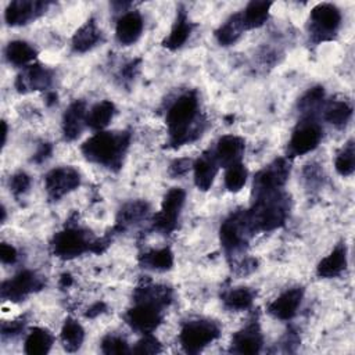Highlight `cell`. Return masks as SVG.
<instances>
[{
	"label": "cell",
	"instance_id": "obj_42",
	"mask_svg": "<svg viewBox=\"0 0 355 355\" xmlns=\"http://www.w3.org/2000/svg\"><path fill=\"white\" fill-rule=\"evenodd\" d=\"M187 169H189V159H176L171 165V173L173 176H180L186 173Z\"/></svg>",
	"mask_w": 355,
	"mask_h": 355
},
{
	"label": "cell",
	"instance_id": "obj_28",
	"mask_svg": "<svg viewBox=\"0 0 355 355\" xmlns=\"http://www.w3.org/2000/svg\"><path fill=\"white\" fill-rule=\"evenodd\" d=\"M244 31L245 29L241 21V15L239 12L229 17V19L218 28V31L215 32V36L220 46H230L237 42V39L241 36Z\"/></svg>",
	"mask_w": 355,
	"mask_h": 355
},
{
	"label": "cell",
	"instance_id": "obj_26",
	"mask_svg": "<svg viewBox=\"0 0 355 355\" xmlns=\"http://www.w3.org/2000/svg\"><path fill=\"white\" fill-rule=\"evenodd\" d=\"M114 114H115L114 103L108 100H103L96 105H93V108L87 112L86 125L94 130H101L111 122V119L114 118Z\"/></svg>",
	"mask_w": 355,
	"mask_h": 355
},
{
	"label": "cell",
	"instance_id": "obj_6",
	"mask_svg": "<svg viewBox=\"0 0 355 355\" xmlns=\"http://www.w3.org/2000/svg\"><path fill=\"white\" fill-rule=\"evenodd\" d=\"M340 24L341 12L334 4L320 3L311 10V32L318 42L331 39Z\"/></svg>",
	"mask_w": 355,
	"mask_h": 355
},
{
	"label": "cell",
	"instance_id": "obj_17",
	"mask_svg": "<svg viewBox=\"0 0 355 355\" xmlns=\"http://www.w3.org/2000/svg\"><path fill=\"white\" fill-rule=\"evenodd\" d=\"M244 150H245L244 139L234 135H227L219 139L214 155L219 165L227 168L241 161Z\"/></svg>",
	"mask_w": 355,
	"mask_h": 355
},
{
	"label": "cell",
	"instance_id": "obj_38",
	"mask_svg": "<svg viewBox=\"0 0 355 355\" xmlns=\"http://www.w3.org/2000/svg\"><path fill=\"white\" fill-rule=\"evenodd\" d=\"M101 351L107 355H122L130 352L128 343L116 336L104 337L101 341Z\"/></svg>",
	"mask_w": 355,
	"mask_h": 355
},
{
	"label": "cell",
	"instance_id": "obj_33",
	"mask_svg": "<svg viewBox=\"0 0 355 355\" xmlns=\"http://www.w3.org/2000/svg\"><path fill=\"white\" fill-rule=\"evenodd\" d=\"M254 301V291L248 287H237L223 295V302L229 309L243 311L251 306Z\"/></svg>",
	"mask_w": 355,
	"mask_h": 355
},
{
	"label": "cell",
	"instance_id": "obj_35",
	"mask_svg": "<svg viewBox=\"0 0 355 355\" xmlns=\"http://www.w3.org/2000/svg\"><path fill=\"white\" fill-rule=\"evenodd\" d=\"M141 262L146 268L154 270H168L173 265V254L169 248L153 250L141 258Z\"/></svg>",
	"mask_w": 355,
	"mask_h": 355
},
{
	"label": "cell",
	"instance_id": "obj_11",
	"mask_svg": "<svg viewBox=\"0 0 355 355\" xmlns=\"http://www.w3.org/2000/svg\"><path fill=\"white\" fill-rule=\"evenodd\" d=\"M184 200L186 193L180 187L171 189L162 200L161 211L154 216L153 227L162 233H171L176 227V220L183 208Z\"/></svg>",
	"mask_w": 355,
	"mask_h": 355
},
{
	"label": "cell",
	"instance_id": "obj_32",
	"mask_svg": "<svg viewBox=\"0 0 355 355\" xmlns=\"http://www.w3.org/2000/svg\"><path fill=\"white\" fill-rule=\"evenodd\" d=\"M324 98V90L322 86L309 89L298 101V108L304 118H315L316 111L320 108Z\"/></svg>",
	"mask_w": 355,
	"mask_h": 355
},
{
	"label": "cell",
	"instance_id": "obj_3",
	"mask_svg": "<svg viewBox=\"0 0 355 355\" xmlns=\"http://www.w3.org/2000/svg\"><path fill=\"white\" fill-rule=\"evenodd\" d=\"M252 232H269L280 227L288 215L287 197L280 191L255 196L254 204L245 212Z\"/></svg>",
	"mask_w": 355,
	"mask_h": 355
},
{
	"label": "cell",
	"instance_id": "obj_19",
	"mask_svg": "<svg viewBox=\"0 0 355 355\" xmlns=\"http://www.w3.org/2000/svg\"><path fill=\"white\" fill-rule=\"evenodd\" d=\"M86 104L82 100H75L65 110L62 116V133L65 140H75L86 125Z\"/></svg>",
	"mask_w": 355,
	"mask_h": 355
},
{
	"label": "cell",
	"instance_id": "obj_10",
	"mask_svg": "<svg viewBox=\"0 0 355 355\" xmlns=\"http://www.w3.org/2000/svg\"><path fill=\"white\" fill-rule=\"evenodd\" d=\"M290 175V164L286 158H277L266 168L261 169L255 178L252 184L254 196L277 191L283 187L287 178Z\"/></svg>",
	"mask_w": 355,
	"mask_h": 355
},
{
	"label": "cell",
	"instance_id": "obj_45",
	"mask_svg": "<svg viewBox=\"0 0 355 355\" xmlns=\"http://www.w3.org/2000/svg\"><path fill=\"white\" fill-rule=\"evenodd\" d=\"M105 309H107V306H105L104 302H96V304H93V305L87 309L86 316H87V318H96L97 315L103 313Z\"/></svg>",
	"mask_w": 355,
	"mask_h": 355
},
{
	"label": "cell",
	"instance_id": "obj_7",
	"mask_svg": "<svg viewBox=\"0 0 355 355\" xmlns=\"http://www.w3.org/2000/svg\"><path fill=\"white\" fill-rule=\"evenodd\" d=\"M92 243L87 233L78 227H68L58 232L51 243L53 252L61 259H72L90 250Z\"/></svg>",
	"mask_w": 355,
	"mask_h": 355
},
{
	"label": "cell",
	"instance_id": "obj_5",
	"mask_svg": "<svg viewBox=\"0 0 355 355\" xmlns=\"http://www.w3.org/2000/svg\"><path fill=\"white\" fill-rule=\"evenodd\" d=\"M162 308L153 301L136 300V305L126 312L125 320L133 330L150 334L162 322Z\"/></svg>",
	"mask_w": 355,
	"mask_h": 355
},
{
	"label": "cell",
	"instance_id": "obj_8",
	"mask_svg": "<svg viewBox=\"0 0 355 355\" xmlns=\"http://www.w3.org/2000/svg\"><path fill=\"white\" fill-rule=\"evenodd\" d=\"M322 139V128L315 121V118H302L297 128L293 130L291 139L288 141L290 157L304 155L315 150Z\"/></svg>",
	"mask_w": 355,
	"mask_h": 355
},
{
	"label": "cell",
	"instance_id": "obj_15",
	"mask_svg": "<svg viewBox=\"0 0 355 355\" xmlns=\"http://www.w3.org/2000/svg\"><path fill=\"white\" fill-rule=\"evenodd\" d=\"M51 82V72L40 64L26 67L15 80V87L21 93H28L33 90H43Z\"/></svg>",
	"mask_w": 355,
	"mask_h": 355
},
{
	"label": "cell",
	"instance_id": "obj_34",
	"mask_svg": "<svg viewBox=\"0 0 355 355\" xmlns=\"http://www.w3.org/2000/svg\"><path fill=\"white\" fill-rule=\"evenodd\" d=\"M147 212V204L143 201H135L126 204L123 208H121L116 219V229L122 230L126 226L135 223L136 220H140Z\"/></svg>",
	"mask_w": 355,
	"mask_h": 355
},
{
	"label": "cell",
	"instance_id": "obj_37",
	"mask_svg": "<svg viewBox=\"0 0 355 355\" xmlns=\"http://www.w3.org/2000/svg\"><path fill=\"white\" fill-rule=\"evenodd\" d=\"M247 168L239 162V164H234V165H230L226 168V172H225V186L229 191H233V193H237L243 189V186L245 184V180H247Z\"/></svg>",
	"mask_w": 355,
	"mask_h": 355
},
{
	"label": "cell",
	"instance_id": "obj_41",
	"mask_svg": "<svg viewBox=\"0 0 355 355\" xmlns=\"http://www.w3.org/2000/svg\"><path fill=\"white\" fill-rule=\"evenodd\" d=\"M0 259L4 263H14L17 261V250L7 243H1L0 244Z\"/></svg>",
	"mask_w": 355,
	"mask_h": 355
},
{
	"label": "cell",
	"instance_id": "obj_18",
	"mask_svg": "<svg viewBox=\"0 0 355 355\" xmlns=\"http://www.w3.org/2000/svg\"><path fill=\"white\" fill-rule=\"evenodd\" d=\"M262 343L259 324L252 322L233 336L232 351L237 354H258L262 348Z\"/></svg>",
	"mask_w": 355,
	"mask_h": 355
},
{
	"label": "cell",
	"instance_id": "obj_13",
	"mask_svg": "<svg viewBox=\"0 0 355 355\" xmlns=\"http://www.w3.org/2000/svg\"><path fill=\"white\" fill-rule=\"evenodd\" d=\"M43 282L31 270H22L1 286V297L10 301H22L31 293L40 290Z\"/></svg>",
	"mask_w": 355,
	"mask_h": 355
},
{
	"label": "cell",
	"instance_id": "obj_46",
	"mask_svg": "<svg viewBox=\"0 0 355 355\" xmlns=\"http://www.w3.org/2000/svg\"><path fill=\"white\" fill-rule=\"evenodd\" d=\"M71 283H72V277H71L69 275H62L60 284L64 286V287H67V286H71Z\"/></svg>",
	"mask_w": 355,
	"mask_h": 355
},
{
	"label": "cell",
	"instance_id": "obj_47",
	"mask_svg": "<svg viewBox=\"0 0 355 355\" xmlns=\"http://www.w3.org/2000/svg\"><path fill=\"white\" fill-rule=\"evenodd\" d=\"M6 137H7V123L3 121L1 122V144L3 146L6 143Z\"/></svg>",
	"mask_w": 355,
	"mask_h": 355
},
{
	"label": "cell",
	"instance_id": "obj_30",
	"mask_svg": "<svg viewBox=\"0 0 355 355\" xmlns=\"http://www.w3.org/2000/svg\"><path fill=\"white\" fill-rule=\"evenodd\" d=\"M36 50L24 40H14L10 42L6 47V58L10 64L22 67L35 60Z\"/></svg>",
	"mask_w": 355,
	"mask_h": 355
},
{
	"label": "cell",
	"instance_id": "obj_36",
	"mask_svg": "<svg viewBox=\"0 0 355 355\" xmlns=\"http://www.w3.org/2000/svg\"><path fill=\"white\" fill-rule=\"evenodd\" d=\"M336 171L341 176H349L352 175L355 169V148H354V141L349 140L341 151L337 154L336 161H334Z\"/></svg>",
	"mask_w": 355,
	"mask_h": 355
},
{
	"label": "cell",
	"instance_id": "obj_24",
	"mask_svg": "<svg viewBox=\"0 0 355 355\" xmlns=\"http://www.w3.org/2000/svg\"><path fill=\"white\" fill-rule=\"evenodd\" d=\"M191 29H193V25L187 18L186 11L183 8H180L178 15H176L175 25L172 26V31L168 35V37H165V40L162 42V46L166 47L168 50L180 49L186 43V40L189 39V36L191 33Z\"/></svg>",
	"mask_w": 355,
	"mask_h": 355
},
{
	"label": "cell",
	"instance_id": "obj_27",
	"mask_svg": "<svg viewBox=\"0 0 355 355\" xmlns=\"http://www.w3.org/2000/svg\"><path fill=\"white\" fill-rule=\"evenodd\" d=\"M53 336L49 330L33 327L25 340V352L29 355H44L50 351Z\"/></svg>",
	"mask_w": 355,
	"mask_h": 355
},
{
	"label": "cell",
	"instance_id": "obj_12",
	"mask_svg": "<svg viewBox=\"0 0 355 355\" xmlns=\"http://www.w3.org/2000/svg\"><path fill=\"white\" fill-rule=\"evenodd\" d=\"M80 183L79 172L72 166H61L50 171L44 178V187L53 200H58L75 190Z\"/></svg>",
	"mask_w": 355,
	"mask_h": 355
},
{
	"label": "cell",
	"instance_id": "obj_14",
	"mask_svg": "<svg viewBox=\"0 0 355 355\" xmlns=\"http://www.w3.org/2000/svg\"><path fill=\"white\" fill-rule=\"evenodd\" d=\"M49 3L32 1V0H17L11 1L4 12L6 22L11 26L25 25L32 19L37 18L47 8Z\"/></svg>",
	"mask_w": 355,
	"mask_h": 355
},
{
	"label": "cell",
	"instance_id": "obj_9",
	"mask_svg": "<svg viewBox=\"0 0 355 355\" xmlns=\"http://www.w3.org/2000/svg\"><path fill=\"white\" fill-rule=\"evenodd\" d=\"M254 233L247 220L245 212H236L230 215L219 229V239L222 247L227 252L240 250L248 239V234Z\"/></svg>",
	"mask_w": 355,
	"mask_h": 355
},
{
	"label": "cell",
	"instance_id": "obj_29",
	"mask_svg": "<svg viewBox=\"0 0 355 355\" xmlns=\"http://www.w3.org/2000/svg\"><path fill=\"white\" fill-rule=\"evenodd\" d=\"M85 338L83 327L72 318L65 319L61 329V343L68 352H75L80 348Z\"/></svg>",
	"mask_w": 355,
	"mask_h": 355
},
{
	"label": "cell",
	"instance_id": "obj_1",
	"mask_svg": "<svg viewBox=\"0 0 355 355\" xmlns=\"http://www.w3.org/2000/svg\"><path fill=\"white\" fill-rule=\"evenodd\" d=\"M198 121V98L194 92L182 94L166 112L169 141L173 147L196 140L201 132Z\"/></svg>",
	"mask_w": 355,
	"mask_h": 355
},
{
	"label": "cell",
	"instance_id": "obj_31",
	"mask_svg": "<svg viewBox=\"0 0 355 355\" xmlns=\"http://www.w3.org/2000/svg\"><path fill=\"white\" fill-rule=\"evenodd\" d=\"M351 115H352V107L347 100H331L324 110L326 121L336 126L345 125L351 118Z\"/></svg>",
	"mask_w": 355,
	"mask_h": 355
},
{
	"label": "cell",
	"instance_id": "obj_22",
	"mask_svg": "<svg viewBox=\"0 0 355 355\" xmlns=\"http://www.w3.org/2000/svg\"><path fill=\"white\" fill-rule=\"evenodd\" d=\"M347 268V247L344 243L337 244L333 251L324 257L318 265V276L320 277H336Z\"/></svg>",
	"mask_w": 355,
	"mask_h": 355
},
{
	"label": "cell",
	"instance_id": "obj_21",
	"mask_svg": "<svg viewBox=\"0 0 355 355\" xmlns=\"http://www.w3.org/2000/svg\"><path fill=\"white\" fill-rule=\"evenodd\" d=\"M143 32V18L137 11L125 12L116 22L115 35L119 43L133 44Z\"/></svg>",
	"mask_w": 355,
	"mask_h": 355
},
{
	"label": "cell",
	"instance_id": "obj_40",
	"mask_svg": "<svg viewBox=\"0 0 355 355\" xmlns=\"http://www.w3.org/2000/svg\"><path fill=\"white\" fill-rule=\"evenodd\" d=\"M31 186V179L26 173L24 172H18L15 173L11 179H10V187H11V191L14 194H22L25 193Z\"/></svg>",
	"mask_w": 355,
	"mask_h": 355
},
{
	"label": "cell",
	"instance_id": "obj_44",
	"mask_svg": "<svg viewBox=\"0 0 355 355\" xmlns=\"http://www.w3.org/2000/svg\"><path fill=\"white\" fill-rule=\"evenodd\" d=\"M50 154H51V146H50L49 143H43V144H40L39 150L36 151L35 161H36V162H42V161H44L46 158H49Z\"/></svg>",
	"mask_w": 355,
	"mask_h": 355
},
{
	"label": "cell",
	"instance_id": "obj_25",
	"mask_svg": "<svg viewBox=\"0 0 355 355\" xmlns=\"http://www.w3.org/2000/svg\"><path fill=\"white\" fill-rule=\"evenodd\" d=\"M270 6H272L270 1H259V0L250 1L244 8V11L240 12L244 29H254V28L262 26L268 19Z\"/></svg>",
	"mask_w": 355,
	"mask_h": 355
},
{
	"label": "cell",
	"instance_id": "obj_4",
	"mask_svg": "<svg viewBox=\"0 0 355 355\" xmlns=\"http://www.w3.org/2000/svg\"><path fill=\"white\" fill-rule=\"evenodd\" d=\"M220 334L219 326L214 320L197 319L183 324L180 330V344L187 354H197Z\"/></svg>",
	"mask_w": 355,
	"mask_h": 355
},
{
	"label": "cell",
	"instance_id": "obj_43",
	"mask_svg": "<svg viewBox=\"0 0 355 355\" xmlns=\"http://www.w3.org/2000/svg\"><path fill=\"white\" fill-rule=\"evenodd\" d=\"M24 327V323L21 324V322L19 320H14V322H11V323H4L3 324V327H1V331H3V336H7V334H17L21 329Z\"/></svg>",
	"mask_w": 355,
	"mask_h": 355
},
{
	"label": "cell",
	"instance_id": "obj_23",
	"mask_svg": "<svg viewBox=\"0 0 355 355\" xmlns=\"http://www.w3.org/2000/svg\"><path fill=\"white\" fill-rule=\"evenodd\" d=\"M101 39V31L98 29L93 18L87 19L72 36V49L76 53H85L93 49Z\"/></svg>",
	"mask_w": 355,
	"mask_h": 355
},
{
	"label": "cell",
	"instance_id": "obj_16",
	"mask_svg": "<svg viewBox=\"0 0 355 355\" xmlns=\"http://www.w3.org/2000/svg\"><path fill=\"white\" fill-rule=\"evenodd\" d=\"M302 294L304 291L301 287H293L290 290H286L269 304L268 312L280 320L291 319L297 313L298 306L301 305Z\"/></svg>",
	"mask_w": 355,
	"mask_h": 355
},
{
	"label": "cell",
	"instance_id": "obj_39",
	"mask_svg": "<svg viewBox=\"0 0 355 355\" xmlns=\"http://www.w3.org/2000/svg\"><path fill=\"white\" fill-rule=\"evenodd\" d=\"M159 351H161V344L151 334H144V337L132 349V352H135V354H144V355H147V354H157Z\"/></svg>",
	"mask_w": 355,
	"mask_h": 355
},
{
	"label": "cell",
	"instance_id": "obj_20",
	"mask_svg": "<svg viewBox=\"0 0 355 355\" xmlns=\"http://www.w3.org/2000/svg\"><path fill=\"white\" fill-rule=\"evenodd\" d=\"M218 165L219 164L212 151H204L196 159V162L193 165L194 183L200 190L207 191L212 186L214 179L218 172Z\"/></svg>",
	"mask_w": 355,
	"mask_h": 355
},
{
	"label": "cell",
	"instance_id": "obj_2",
	"mask_svg": "<svg viewBox=\"0 0 355 355\" xmlns=\"http://www.w3.org/2000/svg\"><path fill=\"white\" fill-rule=\"evenodd\" d=\"M129 141L130 135L128 132H98L82 144V153L92 162L118 169L122 166Z\"/></svg>",
	"mask_w": 355,
	"mask_h": 355
}]
</instances>
